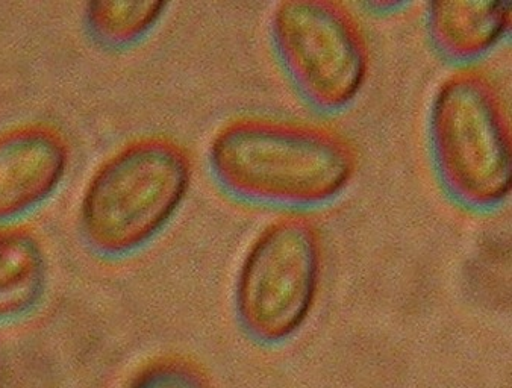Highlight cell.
<instances>
[{
  "mask_svg": "<svg viewBox=\"0 0 512 388\" xmlns=\"http://www.w3.org/2000/svg\"><path fill=\"white\" fill-rule=\"evenodd\" d=\"M429 141L450 196L469 208H491L511 191V128L490 76L459 69L435 91Z\"/></svg>",
  "mask_w": 512,
  "mask_h": 388,
  "instance_id": "cell-3",
  "label": "cell"
},
{
  "mask_svg": "<svg viewBox=\"0 0 512 388\" xmlns=\"http://www.w3.org/2000/svg\"><path fill=\"white\" fill-rule=\"evenodd\" d=\"M428 29L438 51L452 60H475L491 51L511 26L508 2H432Z\"/></svg>",
  "mask_w": 512,
  "mask_h": 388,
  "instance_id": "cell-7",
  "label": "cell"
},
{
  "mask_svg": "<svg viewBox=\"0 0 512 388\" xmlns=\"http://www.w3.org/2000/svg\"><path fill=\"white\" fill-rule=\"evenodd\" d=\"M190 155L166 137L131 141L100 164L79 207V225L100 254H129L175 216L191 184Z\"/></svg>",
  "mask_w": 512,
  "mask_h": 388,
  "instance_id": "cell-2",
  "label": "cell"
},
{
  "mask_svg": "<svg viewBox=\"0 0 512 388\" xmlns=\"http://www.w3.org/2000/svg\"><path fill=\"white\" fill-rule=\"evenodd\" d=\"M323 269L319 228L302 214L270 222L244 255L235 281V314L260 345L293 337L316 305Z\"/></svg>",
  "mask_w": 512,
  "mask_h": 388,
  "instance_id": "cell-4",
  "label": "cell"
},
{
  "mask_svg": "<svg viewBox=\"0 0 512 388\" xmlns=\"http://www.w3.org/2000/svg\"><path fill=\"white\" fill-rule=\"evenodd\" d=\"M128 388H210L203 373L182 358H163L144 367Z\"/></svg>",
  "mask_w": 512,
  "mask_h": 388,
  "instance_id": "cell-10",
  "label": "cell"
},
{
  "mask_svg": "<svg viewBox=\"0 0 512 388\" xmlns=\"http://www.w3.org/2000/svg\"><path fill=\"white\" fill-rule=\"evenodd\" d=\"M211 172L235 198L314 207L337 198L355 175V149L329 126L267 117L225 123L210 143Z\"/></svg>",
  "mask_w": 512,
  "mask_h": 388,
  "instance_id": "cell-1",
  "label": "cell"
},
{
  "mask_svg": "<svg viewBox=\"0 0 512 388\" xmlns=\"http://www.w3.org/2000/svg\"><path fill=\"white\" fill-rule=\"evenodd\" d=\"M66 138L50 126L22 125L0 134V222L43 204L69 169Z\"/></svg>",
  "mask_w": 512,
  "mask_h": 388,
  "instance_id": "cell-6",
  "label": "cell"
},
{
  "mask_svg": "<svg viewBox=\"0 0 512 388\" xmlns=\"http://www.w3.org/2000/svg\"><path fill=\"white\" fill-rule=\"evenodd\" d=\"M282 66L314 107L340 110L358 96L370 55L360 23L337 2L285 0L270 17Z\"/></svg>",
  "mask_w": 512,
  "mask_h": 388,
  "instance_id": "cell-5",
  "label": "cell"
},
{
  "mask_svg": "<svg viewBox=\"0 0 512 388\" xmlns=\"http://www.w3.org/2000/svg\"><path fill=\"white\" fill-rule=\"evenodd\" d=\"M40 240L22 226L0 225V322L28 313L46 285Z\"/></svg>",
  "mask_w": 512,
  "mask_h": 388,
  "instance_id": "cell-8",
  "label": "cell"
},
{
  "mask_svg": "<svg viewBox=\"0 0 512 388\" xmlns=\"http://www.w3.org/2000/svg\"><path fill=\"white\" fill-rule=\"evenodd\" d=\"M167 5L138 0H99L87 7L91 34L110 46H128L155 28Z\"/></svg>",
  "mask_w": 512,
  "mask_h": 388,
  "instance_id": "cell-9",
  "label": "cell"
}]
</instances>
